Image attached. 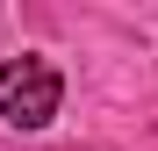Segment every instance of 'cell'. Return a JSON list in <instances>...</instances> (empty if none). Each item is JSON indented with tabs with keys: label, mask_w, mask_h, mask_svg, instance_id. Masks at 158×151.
<instances>
[{
	"label": "cell",
	"mask_w": 158,
	"mask_h": 151,
	"mask_svg": "<svg viewBox=\"0 0 158 151\" xmlns=\"http://www.w3.org/2000/svg\"><path fill=\"white\" fill-rule=\"evenodd\" d=\"M65 101V79L50 58H7L0 65V122H15V130H43L50 115H58Z\"/></svg>",
	"instance_id": "cell-1"
}]
</instances>
